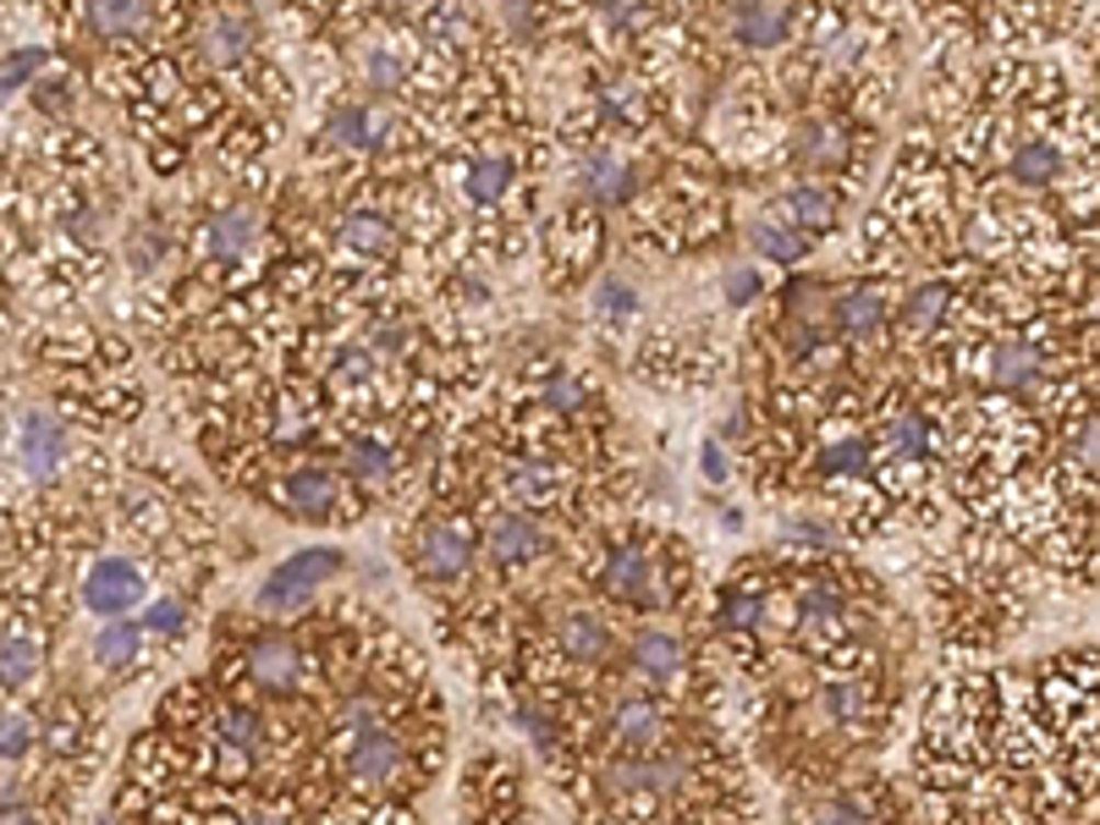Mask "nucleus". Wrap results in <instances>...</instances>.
Masks as SVG:
<instances>
[{"instance_id": "25", "label": "nucleus", "mask_w": 1100, "mask_h": 825, "mask_svg": "<svg viewBox=\"0 0 1100 825\" xmlns=\"http://www.w3.org/2000/svg\"><path fill=\"white\" fill-rule=\"evenodd\" d=\"M138 644H144V633H138L133 622H111V628L94 638V660H100V666H127V660L138 655Z\"/></svg>"}, {"instance_id": "7", "label": "nucleus", "mask_w": 1100, "mask_h": 825, "mask_svg": "<svg viewBox=\"0 0 1100 825\" xmlns=\"http://www.w3.org/2000/svg\"><path fill=\"white\" fill-rule=\"evenodd\" d=\"M485 551H490L501 567H523V562H534V556H540V529H534L529 518L507 512V518H496V523H490V534H485Z\"/></svg>"}, {"instance_id": "20", "label": "nucleus", "mask_w": 1100, "mask_h": 825, "mask_svg": "<svg viewBox=\"0 0 1100 825\" xmlns=\"http://www.w3.org/2000/svg\"><path fill=\"white\" fill-rule=\"evenodd\" d=\"M34 671H39V644L29 633H7V638H0V682L23 688Z\"/></svg>"}, {"instance_id": "11", "label": "nucleus", "mask_w": 1100, "mask_h": 825, "mask_svg": "<svg viewBox=\"0 0 1100 825\" xmlns=\"http://www.w3.org/2000/svg\"><path fill=\"white\" fill-rule=\"evenodd\" d=\"M881 319H886V297L875 292V286H853V292H842L837 297V330L842 336H875L881 330Z\"/></svg>"}, {"instance_id": "21", "label": "nucleus", "mask_w": 1100, "mask_h": 825, "mask_svg": "<svg viewBox=\"0 0 1100 825\" xmlns=\"http://www.w3.org/2000/svg\"><path fill=\"white\" fill-rule=\"evenodd\" d=\"M89 18L100 34H138L149 18V0H89Z\"/></svg>"}, {"instance_id": "47", "label": "nucleus", "mask_w": 1100, "mask_h": 825, "mask_svg": "<svg viewBox=\"0 0 1100 825\" xmlns=\"http://www.w3.org/2000/svg\"><path fill=\"white\" fill-rule=\"evenodd\" d=\"M370 369H375V363H370V352H352V358H341L336 380H341V385H358V380H370Z\"/></svg>"}, {"instance_id": "32", "label": "nucleus", "mask_w": 1100, "mask_h": 825, "mask_svg": "<svg viewBox=\"0 0 1100 825\" xmlns=\"http://www.w3.org/2000/svg\"><path fill=\"white\" fill-rule=\"evenodd\" d=\"M347 468H352L358 479H386V474H392V452H386V447H370V441H358V447L347 452Z\"/></svg>"}, {"instance_id": "17", "label": "nucleus", "mask_w": 1100, "mask_h": 825, "mask_svg": "<svg viewBox=\"0 0 1100 825\" xmlns=\"http://www.w3.org/2000/svg\"><path fill=\"white\" fill-rule=\"evenodd\" d=\"M611 732H616L622 748H649V743L660 737V710H655L649 699H627V704L616 710Z\"/></svg>"}, {"instance_id": "6", "label": "nucleus", "mask_w": 1100, "mask_h": 825, "mask_svg": "<svg viewBox=\"0 0 1100 825\" xmlns=\"http://www.w3.org/2000/svg\"><path fill=\"white\" fill-rule=\"evenodd\" d=\"M419 573L424 578H463L468 573V562H474V551H468V540L457 534V529H430L424 540H419Z\"/></svg>"}, {"instance_id": "44", "label": "nucleus", "mask_w": 1100, "mask_h": 825, "mask_svg": "<svg viewBox=\"0 0 1100 825\" xmlns=\"http://www.w3.org/2000/svg\"><path fill=\"white\" fill-rule=\"evenodd\" d=\"M755 292H760V275H755V270H732V275H726V303L744 308V303H755Z\"/></svg>"}, {"instance_id": "38", "label": "nucleus", "mask_w": 1100, "mask_h": 825, "mask_svg": "<svg viewBox=\"0 0 1100 825\" xmlns=\"http://www.w3.org/2000/svg\"><path fill=\"white\" fill-rule=\"evenodd\" d=\"M892 447H897L903 457H925V425H919V419H897V425H892Z\"/></svg>"}, {"instance_id": "50", "label": "nucleus", "mask_w": 1100, "mask_h": 825, "mask_svg": "<svg viewBox=\"0 0 1100 825\" xmlns=\"http://www.w3.org/2000/svg\"><path fill=\"white\" fill-rule=\"evenodd\" d=\"M160 259H166V242H160V237H155V242H149V237H133V264H138V270H149V264H160Z\"/></svg>"}, {"instance_id": "12", "label": "nucleus", "mask_w": 1100, "mask_h": 825, "mask_svg": "<svg viewBox=\"0 0 1100 825\" xmlns=\"http://www.w3.org/2000/svg\"><path fill=\"white\" fill-rule=\"evenodd\" d=\"M352 259H392L397 253V231L386 226V221H375V215H352L347 226H341V237H336Z\"/></svg>"}, {"instance_id": "52", "label": "nucleus", "mask_w": 1100, "mask_h": 825, "mask_svg": "<svg viewBox=\"0 0 1100 825\" xmlns=\"http://www.w3.org/2000/svg\"><path fill=\"white\" fill-rule=\"evenodd\" d=\"M375 347H381V352H402V347H408V330H402V325H381V330H375Z\"/></svg>"}, {"instance_id": "4", "label": "nucleus", "mask_w": 1100, "mask_h": 825, "mask_svg": "<svg viewBox=\"0 0 1100 825\" xmlns=\"http://www.w3.org/2000/svg\"><path fill=\"white\" fill-rule=\"evenodd\" d=\"M204 242H209V253L215 259H226V264H237V259H248L253 253V242H259V215L253 210H220L215 221H209V231H204Z\"/></svg>"}, {"instance_id": "24", "label": "nucleus", "mask_w": 1100, "mask_h": 825, "mask_svg": "<svg viewBox=\"0 0 1100 825\" xmlns=\"http://www.w3.org/2000/svg\"><path fill=\"white\" fill-rule=\"evenodd\" d=\"M281 578H292V584H303V589H319L330 573H341V556L336 551H303V556H292L286 567H275Z\"/></svg>"}, {"instance_id": "18", "label": "nucleus", "mask_w": 1100, "mask_h": 825, "mask_svg": "<svg viewBox=\"0 0 1100 825\" xmlns=\"http://www.w3.org/2000/svg\"><path fill=\"white\" fill-rule=\"evenodd\" d=\"M633 666L666 682V677L682 671V644H677L671 633H638V644H633Z\"/></svg>"}, {"instance_id": "41", "label": "nucleus", "mask_w": 1100, "mask_h": 825, "mask_svg": "<svg viewBox=\"0 0 1100 825\" xmlns=\"http://www.w3.org/2000/svg\"><path fill=\"white\" fill-rule=\"evenodd\" d=\"M600 308L622 319V314L638 308V292H627V281H605V286H600Z\"/></svg>"}, {"instance_id": "23", "label": "nucleus", "mask_w": 1100, "mask_h": 825, "mask_svg": "<svg viewBox=\"0 0 1100 825\" xmlns=\"http://www.w3.org/2000/svg\"><path fill=\"white\" fill-rule=\"evenodd\" d=\"M1056 171H1062V160H1056L1051 144H1023V149L1012 155V177H1018L1023 188H1045Z\"/></svg>"}, {"instance_id": "42", "label": "nucleus", "mask_w": 1100, "mask_h": 825, "mask_svg": "<svg viewBox=\"0 0 1100 825\" xmlns=\"http://www.w3.org/2000/svg\"><path fill=\"white\" fill-rule=\"evenodd\" d=\"M831 715H837V721H859V715H864V688H853V682L831 688Z\"/></svg>"}, {"instance_id": "26", "label": "nucleus", "mask_w": 1100, "mask_h": 825, "mask_svg": "<svg viewBox=\"0 0 1100 825\" xmlns=\"http://www.w3.org/2000/svg\"><path fill=\"white\" fill-rule=\"evenodd\" d=\"M787 210H793L798 226H831V221H837V199H831L826 188H793V193H787Z\"/></svg>"}, {"instance_id": "16", "label": "nucleus", "mask_w": 1100, "mask_h": 825, "mask_svg": "<svg viewBox=\"0 0 1100 825\" xmlns=\"http://www.w3.org/2000/svg\"><path fill=\"white\" fill-rule=\"evenodd\" d=\"M562 644H567L572 660H600V655L611 649V633H605V622H600L594 611H572V617L562 622Z\"/></svg>"}, {"instance_id": "37", "label": "nucleus", "mask_w": 1100, "mask_h": 825, "mask_svg": "<svg viewBox=\"0 0 1100 825\" xmlns=\"http://www.w3.org/2000/svg\"><path fill=\"white\" fill-rule=\"evenodd\" d=\"M721 622L726 628H755L760 622V600L755 595H726L721 600Z\"/></svg>"}, {"instance_id": "19", "label": "nucleus", "mask_w": 1100, "mask_h": 825, "mask_svg": "<svg viewBox=\"0 0 1100 825\" xmlns=\"http://www.w3.org/2000/svg\"><path fill=\"white\" fill-rule=\"evenodd\" d=\"M248 45H253V18L237 12V7H226V12L209 23V50H215L220 61H237Z\"/></svg>"}, {"instance_id": "35", "label": "nucleus", "mask_w": 1100, "mask_h": 825, "mask_svg": "<svg viewBox=\"0 0 1100 825\" xmlns=\"http://www.w3.org/2000/svg\"><path fill=\"white\" fill-rule=\"evenodd\" d=\"M820 468H826V474H859V468H864V447H859V441H837V447L820 452Z\"/></svg>"}, {"instance_id": "36", "label": "nucleus", "mask_w": 1100, "mask_h": 825, "mask_svg": "<svg viewBox=\"0 0 1100 825\" xmlns=\"http://www.w3.org/2000/svg\"><path fill=\"white\" fill-rule=\"evenodd\" d=\"M363 78H370L375 89H402V61L386 56V50H375L370 61H363Z\"/></svg>"}, {"instance_id": "22", "label": "nucleus", "mask_w": 1100, "mask_h": 825, "mask_svg": "<svg viewBox=\"0 0 1100 825\" xmlns=\"http://www.w3.org/2000/svg\"><path fill=\"white\" fill-rule=\"evenodd\" d=\"M468 199L474 204H496L507 188H512V160L507 155H490V160H474V171H468Z\"/></svg>"}, {"instance_id": "45", "label": "nucleus", "mask_w": 1100, "mask_h": 825, "mask_svg": "<svg viewBox=\"0 0 1100 825\" xmlns=\"http://www.w3.org/2000/svg\"><path fill=\"white\" fill-rule=\"evenodd\" d=\"M501 12H507V29H512L518 39H529V34H534V0H507Z\"/></svg>"}, {"instance_id": "9", "label": "nucleus", "mask_w": 1100, "mask_h": 825, "mask_svg": "<svg viewBox=\"0 0 1100 825\" xmlns=\"http://www.w3.org/2000/svg\"><path fill=\"white\" fill-rule=\"evenodd\" d=\"M248 671H253L259 688L286 693V688H297V649L286 638H259L253 655H248Z\"/></svg>"}, {"instance_id": "3", "label": "nucleus", "mask_w": 1100, "mask_h": 825, "mask_svg": "<svg viewBox=\"0 0 1100 825\" xmlns=\"http://www.w3.org/2000/svg\"><path fill=\"white\" fill-rule=\"evenodd\" d=\"M18 452H23V468L34 479H50L67 457V430L50 419V412H29L23 419V436H18Z\"/></svg>"}, {"instance_id": "33", "label": "nucleus", "mask_w": 1100, "mask_h": 825, "mask_svg": "<svg viewBox=\"0 0 1100 825\" xmlns=\"http://www.w3.org/2000/svg\"><path fill=\"white\" fill-rule=\"evenodd\" d=\"M738 34H744V45H782L787 18H782V12H749Z\"/></svg>"}, {"instance_id": "51", "label": "nucleus", "mask_w": 1100, "mask_h": 825, "mask_svg": "<svg viewBox=\"0 0 1100 825\" xmlns=\"http://www.w3.org/2000/svg\"><path fill=\"white\" fill-rule=\"evenodd\" d=\"M611 18H616V29H638L644 23V0H616Z\"/></svg>"}, {"instance_id": "31", "label": "nucleus", "mask_w": 1100, "mask_h": 825, "mask_svg": "<svg viewBox=\"0 0 1100 825\" xmlns=\"http://www.w3.org/2000/svg\"><path fill=\"white\" fill-rule=\"evenodd\" d=\"M34 748V721L29 715H0V759H23Z\"/></svg>"}, {"instance_id": "40", "label": "nucleus", "mask_w": 1100, "mask_h": 825, "mask_svg": "<svg viewBox=\"0 0 1100 825\" xmlns=\"http://www.w3.org/2000/svg\"><path fill=\"white\" fill-rule=\"evenodd\" d=\"M605 105H611L622 122H638V116H644V94H638L633 83H616V89L605 94Z\"/></svg>"}, {"instance_id": "30", "label": "nucleus", "mask_w": 1100, "mask_h": 825, "mask_svg": "<svg viewBox=\"0 0 1100 825\" xmlns=\"http://www.w3.org/2000/svg\"><path fill=\"white\" fill-rule=\"evenodd\" d=\"M798 149H804L809 166H831V160H842V138H837L826 122H809V127L798 133Z\"/></svg>"}, {"instance_id": "5", "label": "nucleus", "mask_w": 1100, "mask_h": 825, "mask_svg": "<svg viewBox=\"0 0 1100 825\" xmlns=\"http://www.w3.org/2000/svg\"><path fill=\"white\" fill-rule=\"evenodd\" d=\"M985 380H990V385H1007V391L1040 380V347H1034V341H1018V336L996 341V347L985 352Z\"/></svg>"}, {"instance_id": "34", "label": "nucleus", "mask_w": 1100, "mask_h": 825, "mask_svg": "<svg viewBox=\"0 0 1100 825\" xmlns=\"http://www.w3.org/2000/svg\"><path fill=\"white\" fill-rule=\"evenodd\" d=\"M253 737H259V715H253V710H226V715H220V743H226V748H242V754H248Z\"/></svg>"}, {"instance_id": "13", "label": "nucleus", "mask_w": 1100, "mask_h": 825, "mask_svg": "<svg viewBox=\"0 0 1100 825\" xmlns=\"http://www.w3.org/2000/svg\"><path fill=\"white\" fill-rule=\"evenodd\" d=\"M325 138L330 144H341V149H375L381 138H386V116L381 111H336L330 116V127H325Z\"/></svg>"}, {"instance_id": "14", "label": "nucleus", "mask_w": 1100, "mask_h": 825, "mask_svg": "<svg viewBox=\"0 0 1100 825\" xmlns=\"http://www.w3.org/2000/svg\"><path fill=\"white\" fill-rule=\"evenodd\" d=\"M578 182H583V193H594L600 204H622V199H627V188H633L627 166H622V160H611V155H589V160L578 166Z\"/></svg>"}, {"instance_id": "46", "label": "nucleus", "mask_w": 1100, "mask_h": 825, "mask_svg": "<svg viewBox=\"0 0 1100 825\" xmlns=\"http://www.w3.org/2000/svg\"><path fill=\"white\" fill-rule=\"evenodd\" d=\"M551 407H556V412H572V407H583V385L562 374V380L551 385Z\"/></svg>"}, {"instance_id": "1", "label": "nucleus", "mask_w": 1100, "mask_h": 825, "mask_svg": "<svg viewBox=\"0 0 1100 825\" xmlns=\"http://www.w3.org/2000/svg\"><path fill=\"white\" fill-rule=\"evenodd\" d=\"M83 600H89L100 617H122V611H133V606L144 600V578H138L133 562L105 556V562H94V573H89V584H83Z\"/></svg>"}, {"instance_id": "10", "label": "nucleus", "mask_w": 1100, "mask_h": 825, "mask_svg": "<svg viewBox=\"0 0 1100 825\" xmlns=\"http://www.w3.org/2000/svg\"><path fill=\"white\" fill-rule=\"evenodd\" d=\"M682 776H688L682 759H633V765L611 770V787L616 792H677Z\"/></svg>"}, {"instance_id": "39", "label": "nucleus", "mask_w": 1100, "mask_h": 825, "mask_svg": "<svg viewBox=\"0 0 1100 825\" xmlns=\"http://www.w3.org/2000/svg\"><path fill=\"white\" fill-rule=\"evenodd\" d=\"M188 628V611L177 606V600H160L155 611H149V633H166V638H177Z\"/></svg>"}, {"instance_id": "15", "label": "nucleus", "mask_w": 1100, "mask_h": 825, "mask_svg": "<svg viewBox=\"0 0 1100 825\" xmlns=\"http://www.w3.org/2000/svg\"><path fill=\"white\" fill-rule=\"evenodd\" d=\"M605 584H611V595H622L627 606H638V600L655 606V600H649V595H655V589H649V556H644V551H622V556L611 562Z\"/></svg>"}, {"instance_id": "48", "label": "nucleus", "mask_w": 1100, "mask_h": 825, "mask_svg": "<svg viewBox=\"0 0 1100 825\" xmlns=\"http://www.w3.org/2000/svg\"><path fill=\"white\" fill-rule=\"evenodd\" d=\"M699 463H704V479H726L732 468H726V452H721V441H704V452H699Z\"/></svg>"}, {"instance_id": "29", "label": "nucleus", "mask_w": 1100, "mask_h": 825, "mask_svg": "<svg viewBox=\"0 0 1100 825\" xmlns=\"http://www.w3.org/2000/svg\"><path fill=\"white\" fill-rule=\"evenodd\" d=\"M755 248L766 253V259H776V264H793L798 253H804V242L793 237V231H782V226H771V221H755Z\"/></svg>"}, {"instance_id": "43", "label": "nucleus", "mask_w": 1100, "mask_h": 825, "mask_svg": "<svg viewBox=\"0 0 1100 825\" xmlns=\"http://www.w3.org/2000/svg\"><path fill=\"white\" fill-rule=\"evenodd\" d=\"M34 67H45V50H23V56H12V61H7V72H0V94H7L12 83H23Z\"/></svg>"}, {"instance_id": "2", "label": "nucleus", "mask_w": 1100, "mask_h": 825, "mask_svg": "<svg viewBox=\"0 0 1100 825\" xmlns=\"http://www.w3.org/2000/svg\"><path fill=\"white\" fill-rule=\"evenodd\" d=\"M347 770H352V781H358V787H386V781H392V776L402 770V743H397L392 732H375V726H363V732L352 737Z\"/></svg>"}, {"instance_id": "49", "label": "nucleus", "mask_w": 1100, "mask_h": 825, "mask_svg": "<svg viewBox=\"0 0 1100 825\" xmlns=\"http://www.w3.org/2000/svg\"><path fill=\"white\" fill-rule=\"evenodd\" d=\"M837 606H842V600H837L831 589H815V584L804 589V617H831Z\"/></svg>"}, {"instance_id": "27", "label": "nucleus", "mask_w": 1100, "mask_h": 825, "mask_svg": "<svg viewBox=\"0 0 1100 825\" xmlns=\"http://www.w3.org/2000/svg\"><path fill=\"white\" fill-rule=\"evenodd\" d=\"M946 308H952V286H941V281H935V286H919L914 303H908V325H914V330H935V319H941Z\"/></svg>"}, {"instance_id": "28", "label": "nucleus", "mask_w": 1100, "mask_h": 825, "mask_svg": "<svg viewBox=\"0 0 1100 825\" xmlns=\"http://www.w3.org/2000/svg\"><path fill=\"white\" fill-rule=\"evenodd\" d=\"M507 479H512V496H518V501H529V507H545V501L556 496V474H551V468H534V463H523V468H512Z\"/></svg>"}, {"instance_id": "8", "label": "nucleus", "mask_w": 1100, "mask_h": 825, "mask_svg": "<svg viewBox=\"0 0 1100 825\" xmlns=\"http://www.w3.org/2000/svg\"><path fill=\"white\" fill-rule=\"evenodd\" d=\"M281 501L297 512V518H330L336 507V474L330 468H297L281 490Z\"/></svg>"}]
</instances>
